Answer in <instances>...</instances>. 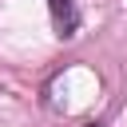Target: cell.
I'll return each mask as SVG.
<instances>
[{
  "mask_svg": "<svg viewBox=\"0 0 127 127\" xmlns=\"http://www.w3.org/2000/svg\"><path fill=\"white\" fill-rule=\"evenodd\" d=\"M48 8H52V20H56V32L60 36H75V28H79L75 4L71 0H48Z\"/></svg>",
  "mask_w": 127,
  "mask_h": 127,
  "instance_id": "cell-1",
  "label": "cell"
}]
</instances>
